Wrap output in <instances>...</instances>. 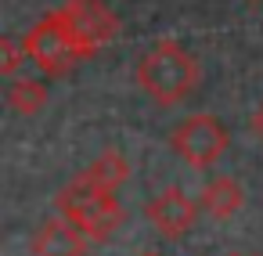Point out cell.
Masks as SVG:
<instances>
[{
  "label": "cell",
  "instance_id": "6da1fadb",
  "mask_svg": "<svg viewBox=\"0 0 263 256\" xmlns=\"http://www.w3.org/2000/svg\"><path fill=\"white\" fill-rule=\"evenodd\" d=\"M198 80H202V69H198L195 54L187 47L173 44V40H159L137 62V83H141V90L155 105H162V108H173V105L187 101L195 94Z\"/></svg>",
  "mask_w": 263,
  "mask_h": 256
},
{
  "label": "cell",
  "instance_id": "7a4b0ae2",
  "mask_svg": "<svg viewBox=\"0 0 263 256\" xmlns=\"http://www.w3.org/2000/svg\"><path fill=\"white\" fill-rule=\"evenodd\" d=\"M54 206H58V216H65L87 234V242H108L112 231L123 224V206L116 191H105L87 177H76L69 188H62Z\"/></svg>",
  "mask_w": 263,
  "mask_h": 256
},
{
  "label": "cell",
  "instance_id": "3957f363",
  "mask_svg": "<svg viewBox=\"0 0 263 256\" xmlns=\"http://www.w3.org/2000/svg\"><path fill=\"white\" fill-rule=\"evenodd\" d=\"M22 47H26L29 62H33L36 69H44L47 76H65L76 62L87 58L83 47L72 40V33H69V26L62 22L58 11L44 15V19L29 29V36H26Z\"/></svg>",
  "mask_w": 263,
  "mask_h": 256
},
{
  "label": "cell",
  "instance_id": "277c9868",
  "mask_svg": "<svg viewBox=\"0 0 263 256\" xmlns=\"http://www.w3.org/2000/svg\"><path fill=\"white\" fill-rule=\"evenodd\" d=\"M170 144L173 152L195 166V170H209L220 162V155L227 152V130L220 126L216 116H191L184 119L173 134H170Z\"/></svg>",
  "mask_w": 263,
  "mask_h": 256
},
{
  "label": "cell",
  "instance_id": "5b68a950",
  "mask_svg": "<svg viewBox=\"0 0 263 256\" xmlns=\"http://www.w3.org/2000/svg\"><path fill=\"white\" fill-rule=\"evenodd\" d=\"M58 15H62V22L69 26L72 40L83 47L87 58L119 33V19L108 11L105 0H69L65 8H58Z\"/></svg>",
  "mask_w": 263,
  "mask_h": 256
},
{
  "label": "cell",
  "instance_id": "8992f818",
  "mask_svg": "<svg viewBox=\"0 0 263 256\" xmlns=\"http://www.w3.org/2000/svg\"><path fill=\"white\" fill-rule=\"evenodd\" d=\"M195 213H198V206L184 195V188H162L148 206H144V216L155 224V231L162 234V238H180L191 224H195Z\"/></svg>",
  "mask_w": 263,
  "mask_h": 256
},
{
  "label": "cell",
  "instance_id": "52a82bcc",
  "mask_svg": "<svg viewBox=\"0 0 263 256\" xmlns=\"http://www.w3.org/2000/svg\"><path fill=\"white\" fill-rule=\"evenodd\" d=\"M33 256H87V234L65 216L44 220L29 242Z\"/></svg>",
  "mask_w": 263,
  "mask_h": 256
},
{
  "label": "cell",
  "instance_id": "ba28073f",
  "mask_svg": "<svg viewBox=\"0 0 263 256\" xmlns=\"http://www.w3.org/2000/svg\"><path fill=\"white\" fill-rule=\"evenodd\" d=\"M241 202H245V191H241V184H238L234 177H213V180L202 188V209H205L209 216H216V220L234 216V213L241 209Z\"/></svg>",
  "mask_w": 263,
  "mask_h": 256
},
{
  "label": "cell",
  "instance_id": "9c48e42d",
  "mask_svg": "<svg viewBox=\"0 0 263 256\" xmlns=\"http://www.w3.org/2000/svg\"><path fill=\"white\" fill-rule=\"evenodd\" d=\"M90 184H98V188H105V191H116V188H123L126 180H130V162H126V155L123 152H116V148H108V152H101L90 166H87V173H83Z\"/></svg>",
  "mask_w": 263,
  "mask_h": 256
},
{
  "label": "cell",
  "instance_id": "30bf717a",
  "mask_svg": "<svg viewBox=\"0 0 263 256\" xmlns=\"http://www.w3.org/2000/svg\"><path fill=\"white\" fill-rule=\"evenodd\" d=\"M8 105H11L18 116H36V112L47 105V83H44V80L18 76V80L8 87Z\"/></svg>",
  "mask_w": 263,
  "mask_h": 256
},
{
  "label": "cell",
  "instance_id": "8fae6325",
  "mask_svg": "<svg viewBox=\"0 0 263 256\" xmlns=\"http://www.w3.org/2000/svg\"><path fill=\"white\" fill-rule=\"evenodd\" d=\"M26 58H29L26 47H18L15 40H4V44H0V72H4V76H15Z\"/></svg>",
  "mask_w": 263,
  "mask_h": 256
},
{
  "label": "cell",
  "instance_id": "7c38bea8",
  "mask_svg": "<svg viewBox=\"0 0 263 256\" xmlns=\"http://www.w3.org/2000/svg\"><path fill=\"white\" fill-rule=\"evenodd\" d=\"M252 134L263 141V105H259V108H256V116H252Z\"/></svg>",
  "mask_w": 263,
  "mask_h": 256
},
{
  "label": "cell",
  "instance_id": "4fadbf2b",
  "mask_svg": "<svg viewBox=\"0 0 263 256\" xmlns=\"http://www.w3.org/2000/svg\"><path fill=\"white\" fill-rule=\"evenodd\" d=\"M144 256H159V252H144Z\"/></svg>",
  "mask_w": 263,
  "mask_h": 256
}]
</instances>
